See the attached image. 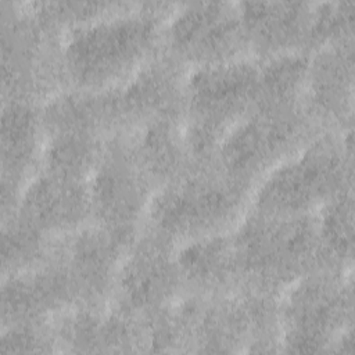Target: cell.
<instances>
[{
  "label": "cell",
  "mask_w": 355,
  "mask_h": 355,
  "mask_svg": "<svg viewBox=\"0 0 355 355\" xmlns=\"http://www.w3.org/2000/svg\"><path fill=\"white\" fill-rule=\"evenodd\" d=\"M176 3H128L122 10L61 36L65 89L105 92L121 86L162 51V32Z\"/></svg>",
  "instance_id": "cell-1"
},
{
  "label": "cell",
  "mask_w": 355,
  "mask_h": 355,
  "mask_svg": "<svg viewBox=\"0 0 355 355\" xmlns=\"http://www.w3.org/2000/svg\"><path fill=\"white\" fill-rule=\"evenodd\" d=\"M241 287L280 297L323 265L313 215H270L248 208L232 230Z\"/></svg>",
  "instance_id": "cell-2"
},
{
  "label": "cell",
  "mask_w": 355,
  "mask_h": 355,
  "mask_svg": "<svg viewBox=\"0 0 355 355\" xmlns=\"http://www.w3.org/2000/svg\"><path fill=\"white\" fill-rule=\"evenodd\" d=\"M251 191L214 164L194 165L154 191L141 230L175 250L200 237L230 232L248 211Z\"/></svg>",
  "instance_id": "cell-3"
},
{
  "label": "cell",
  "mask_w": 355,
  "mask_h": 355,
  "mask_svg": "<svg viewBox=\"0 0 355 355\" xmlns=\"http://www.w3.org/2000/svg\"><path fill=\"white\" fill-rule=\"evenodd\" d=\"M352 132H319L255 186L250 208L270 215H313L352 189Z\"/></svg>",
  "instance_id": "cell-4"
},
{
  "label": "cell",
  "mask_w": 355,
  "mask_h": 355,
  "mask_svg": "<svg viewBox=\"0 0 355 355\" xmlns=\"http://www.w3.org/2000/svg\"><path fill=\"white\" fill-rule=\"evenodd\" d=\"M282 352L354 351L352 270L318 269L279 297Z\"/></svg>",
  "instance_id": "cell-5"
},
{
  "label": "cell",
  "mask_w": 355,
  "mask_h": 355,
  "mask_svg": "<svg viewBox=\"0 0 355 355\" xmlns=\"http://www.w3.org/2000/svg\"><path fill=\"white\" fill-rule=\"evenodd\" d=\"M258 69L248 57L187 71L183 129L194 164H212L222 139L252 108Z\"/></svg>",
  "instance_id": "cell-6"
},
{
  "label": "cell",
  "mask_w": 355,
  "mask_h": 355,
  "mask_svg": "<svg viewBox=\"0 0 355 355\" xmlns=\"http://www.w3.org/2000/svg\"><path fill=\"white\" fill-rule=\"evenodd\" d=\"M320 130L304 108L254 104L218 146L212 164L227 179L250 190Z\"/></svg>",
  "instance_id": "cell-7"
},
{
  "label": "cell",
  "mask_w": 355,
  "mask_h": 355,
  "mask_svg": "<svg viewBox=\"0 0 355 355\" xmlns=\"http://www.w3.org/2000/svg\"><path fill=\"white\" fill-rule=\"evenodd\" d=\"M1 100L42 105L65 89L61 33L47 28L24 1H0Z\"/></svg>",
  "instance_id": "cell-8"
},
{
  "label": "cell",
  "mask_w": 355,
  "mask_h": 355,
  "mask_svg": "<svg viewBox=\"0 0 355 355\" xmlns=\"http://www.w3.org/2000/svg\"><path fill=\"white\" fill-rule=\"evenodd\" d=\"M193 352H282L279 298L245 287L196 297Z\"/></svg>",
  "instance_id": "cell-9"
},
{
  "label": "cell",
  "mask_w": 355,
  "mask_h": 355,
  "mask_svg": "<svg viewBox=\"0 0 355 355\" xmlns=\"http://www.w3.org/2000/svg\"><path fill=\"white\" fill-rule=\"evenodd\" d=\"M162 51L187 71L248 58L239 4L176 3L164 25Z\"/></svg>",
  "instance_id": "cell-10"
},
{
  "label": "cell",
  "mask_w": 355,
  "mask_h": 355,
  "mask_svg": "<svg viewBox=\"0 0 355 355\" xmlns=\"http://www.w3.org/2000/svg\"><path fill=\"white\" fill-rule=\"evenodd\" d=\"M87 187L93 223L140 233L155 190L136 165L123 133L107 137Z\"/></svg>",
  "instance_id": "cell-11"
},
{
  "label": "cell",
  "mask_w": 355,
  "mask_h": 355,
  "mask_svg": "<svg viewBox=\"0 0 355 355\" xmlns=\"http://www.w3.org/2000/svg\"><path fill=\"white\" fill-rule=\"evenodd\" d=\"M183 295L175 248L140 230L122 259L110 306L146 320Z\"/></svg>",
  "instance_id": "cell-12"
},
{
  "label": "cell",
  "mask_w": 355,
  "mask_h": 355,
  "mask_svg": "<svg viewBox=\"0 0 355 355\" xmlns=\"http://www.w3.org/2000/svg\"><path fill=\"white\" fill-rule=\"evenodd\" d=\"M136 237L90 222L55 240L53 259L64 268L78 304L110 305L119 266Z\"/></svg>",
  "instance_id": "cell-13"
},
{
  "label": "cell",
  "mask_w": 355,
  "mask_h": 355,
  "mask_svg": "<svg viewBox=\"0 0 355 355\" xmlns=\"http://www.w3.org/2000/svg\"><path fill=\"white\" fill-rule=\"evenodd\" d=\"M186 75L187 69L161 51L125 83L105 90L111 135L130 132L157 118L183 121Z\"/></svg>",
  "instance_id": "cell-14"
},
{
  "label": "cell",
  "mask_w": 355,
  "mask_h": 355,
  "mask_svg": "<svg viewBox=\"0 0 355 355\" xmlns=\"http://www.w3.org/2000/svg\"><path fill=\"white\" fill-rule=\"evenodd\" d=\"M354 46L355 42L331 44L309 53L304 110L320 132L352 129Z\"/></svg>",
  "instance_id": "cell-15"
},
{
  "label": "cell",
  "mask_w": 355,
  "mask_h": 355,
  "mask_svg": "<svg viewBox=\"0 0 355 355\" xmlns=\"http://www.w3.org/2000/svg\"><path fill=\"white\" fill-rule=\"evenodd\" d=\"M43 148L40 105L1 100V216L11 214L39 172Z\"/></svg>",
  "instance_id": "cell-16"
},
{
  "label": "cell",
  "mask_w": 355,
  "mask_h": 355,
  "mask_svg": "<svg viewBox=\"0 0 355 355\" xmlns=\"http://www.w3.org/2000/svg\"><path fill=\"white\" fill-rule=\"evenodd\" d=\"M53 329L62 352H144L141 320L112 306L76 304L53 319Z\"/></svg>",
  "instance_id": "cell-17"
},
{
  "label": "cell",
  "mask_w": 355,
  "mask_h": 355,
  "mask_svg": "<svg viewBox=\"0 0 355 355\" xmlns=\"http://www.w3.org/2000/svg\"><path fill=\"white\" fill-rule=\"evenodd\" d=\"M12 212L49 237H64L92 222L87 182L39 171Z\"/></svg>",
  "instance_id": "cell-18"
},
{
  "label": "cell",
  "mask_w": 355,
  "mask_h": 355,
  "mask_svg": "<svg viewBox=\"0 0 355 355\" xmlns=\"http://www.w3.org/2000/svg\"><path fill=\"white\" fill-rule=\"evenodd\" d=\"M76 304L64 268L53 258L40 266L1 276V327L51 322Z\"/></svg>",
  "instance_id": "cell-19"
},
{
  "label": "cell",
  "mask_w": 355,
  "mask_h": 355,
  "mask_svg": "<svg viewBox=\"0 0 355 355\" xmlns=\"http://www.w3.org/2000/svg\"><path fill=\"white\" fill-rule=\"evenodd\" d=\"M239 12L250 57L258 61L306 53L312 1H240Z\"/></svg>",
  "instance_id": "cell-20"
},
{
  "label": "cell",
  "mask_w": 355,
  "mask_h": 355,
  "mask_svg": "<svg viewBox=\"0 0 355 355\" xmlns=\"http://www.w3.org/2000/svg\"><path fill=\"white\" fill-rule=\"evenodd\" d=\"M175 257L187 295L212 298L241 287L232 230L182 244Z\"/></svg>",
  "instance_id": "cell-21"
},
{
  "label": "cell",
  "mask_w": 355,
  "mask_h": 355,
  "mask_svg": "<svg viewBox=\"0 0 355 355\" xmlns=\"http://www.w3.org/2000/svg\"><path fill=\"white\" fill-rule=\"evenodd\" d=\"M123 135L136 165L154 190L172 183L196 165L182 119L157 118Z\"/></svg>",
  "instance_id": "cell-22"
},
{
  "label": "cell",
  "mask_w": 355,
  "mask_h": 355,
  "mask_svg": "<svg viewBox=\"0 0 355 355\" xmlns=\"http://www.w3.org/2000/svg\"><path fill=\"white\" fill-rule=\"evenodd\" d=\"M105 140L104 136L79 129L46 132L39 171L89 182Z\"/></svg>",
  "instance_id": "cell-23"
},
{
  "label": "cell",
  "mask_w": 355,
  "mask_h": 355,
  "mask_svg": "<svg viewBox=\"0 0 355 355\" xmlns=\"http://www.w3.org/2000/svg\"><path fill=\"white\" fill-rule=\"evenodd\" d=\"M316 229L326 269L352 270L354 187L327 201L316 214Z\"/></svg>",
  "instance_id": "cell-24"
},
{
  "label": "cell",
  "mask_w": 355,
  "mask_h": 355,
  "mask_svg": "<svg viewBox=\"0 0 355 355\" xmlns=\"http://www.w3.org/2000/svg\"><path fill=\"white\" fill-rule=\"evenodd\" d=\"M308 61L309 54L304 51L259 61L255 103L282 108H304Z\"/></svg>",
  "instance_id": "cell-25"
},
{
  "label": "cell",
  "mask_w": 355,
  "mask_h": 355,
  "mask_svg": "<svg viewBox=\"0 0 355 355\" xmlns=\"http://www.w3.org/2000/svg\"><path fill=\"white\" fill-rule=\"evenodd\" d=\"M55 240L15 212L1 216V276L49 262L53 258Z\"/></svg>",
  "instance_id": "cell-26"
},
{
  "label": "cell",
  "mask_w": 355,
  "mask_h": 355,
  "mask_svg": "<svg viewBox=\"0 0 355 355\" xmlns=\"http://www.w3.org/2000/svg\"><path fill=\"white\" fill-rule=\"evenodd\" d=\"M355 1H323L312 4L306 53L331 44L355 42Z\"/></svg>",
  "instance_id": "cell-27"
},
{
  "label": "cell",
  "mask_w": 355,
  "mask_h": 355,
  "mask_svg": "<svg viewBox=\"0 0 355 355\" xmlns=\"http://www.w3.org/2000/svg\"><path fill=\"white\" fill-rule=\"evenodd\" d=\"M33 14L50 29L64 33L122 10L128 1H28Z\"/></svg>",
  "instance_id": "cell-28"
},
{
  "label": "cell",
  "mask_w": 355,
  "mask_h": 355,
  "mask_svg": "<svg viewBox=\"0 0 355 355\" xmlns=\"http://www.w3.org/2000/svg\"><path fill=\"white\" fill-rule=\"evenodd\" d=\"M58 351L53 320L1 327L0 354H51Z\"/></svg>",
  "instance_id": "cell-29"
}]
</instances>
